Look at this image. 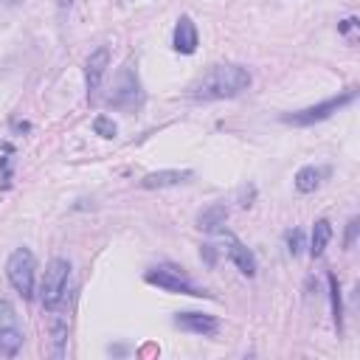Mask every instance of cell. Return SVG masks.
Listing matches in <instances>:
<instances>
[{"label":"cell","mask_w":360,"mask_h":360,"mask_svg":"<svg viewBox=\"0 0 360 360\" xmlns=\"http://www.w3.org/2000/svg\"><path fill=\"white\" fill-rule=\"evenodd\" d=\"M250 70L242 65H214L197 84H194V98H233L250 87Z\"/></svg>","instance_id":"1"},{"label":"cell","mask_w":360,"mask_h":360,"mask_svg":"<svg viewBox=\"0 0 360 360\" xmlns=\"http://www.w3.org/2000/svg\"><path fill=\"white\" fill-rule=\"evenodd\" d=\"M68 278H70V264L68 259H51L45 264L42 281H39V301L45 309H56L65 298L68 290Z\"/></svg>","instance_id":"2"},{"label":"cell","mask_w":360,"mask_h":360,"mask_svg":"<svg viewBox=\"0 0 360 360\" xmlns=\"http://www.w3.org/2000/svg\"><path fill=\"white\" fill-rule=\"evenodd\" d=\"M34 273H37V259L28 248H17L8 262H6V278L8 284L22 295V298H34Z\"/></svg>","instance_id":"3"},{"label":"cell","mask_w":360,"mask_h":360,"mask_svg":"<svg viewBox=\"0 0 360 360\" xmlns=\"http://www.w3.org/2000/svg\"><path fill=\"white\" fill-rule=\"evenodd\" d=\"M354 98H357V90H346V93L332 96V98H326V101H321V104L304 107V110H298V112H287V115H281V121H284V124H292V127H309V124L326 121L332 112L343 110V107L352 104Z\"/></svg>","instance_id":"4"},{"label":"cell","mask_w":360,"mask_h":360,"mask_svg":"<svg viewBox=\"0 0 360 360\" xmlns=\"http://www.w3.org/2000/svg\"><path fill=\"white\" fill-rule=\"evenodd\" d=\"M22 346V326L11 301L0 298V357H14Z\"/></svg>","instance_id":"5"},{"label":"cell","mask_w":360,"mask_h":360,"mask_svg":"<svg viewBox=\"0 0 360 360\" xmlns=\"http://www.w3.org/2000/svg\"><path fill=\"white\" fill-rule=\"evenodd\" d=\"M146 284H155L160 290H169V292H180V295H194V298H208L205 290H200L197 284H191L186 276H180L177 270L172 267H152L146 270Z\"/></svg>","instance_id":"6"},{"label":"cell","mask_w":360,"mask_h":360,"mask_svg":"<svg viewBox=\"0 0 360 360\" xmlns=\"http://www.w3.org/2000/svg\"><path fill=\"white\" fill-rule=\"evenodd\" d=\"M141 101V84H138V73L132 70V65H124V70L115 76V84H112V93H110V104L115 107H135Z\"/></svg>","instance_id":"7"},{"label":"cell","mask_w":360,"mask_h":360,"mask_svg":"<svg viewBox=\"0 0 360 360\" xmlns=\"http://www.w3.org/2000/svg\"><path fill=\"white\" fill-rule=\"evenodd\" d=\"M174 326L177 329H186V332H194V335H217L219 332V321L208 312H177L174 315Z\"/></svg>","instance_id":"8"},{"label":"cell","mask_w":360,"mask_h":360,"mask_svg":"<svg viewBox=\"0 0 360 360\" xmlns=\"http://www.w3.org/2000/svg\"><path fill=\"white\" fill-rule=\"evenodd\" d=\"M222 242H225V250H228V256H231V262L239 267V273L242 276H248V278H253L256 276V256L233 236V233H222Z\"/></svg>","instance_id":"9"},{"label":"cell","mask_w":360,"mask_h":360,"mask_svg":"<svg viewBox=\"0 0 360 360\" xmlns=\"http://www.w3.org/2000/svg\"><path fill=\"white\" fill-rule=\"evenodd\" d=\"M107 65H110V48H107V45L96 48V51L87 56V65H84V76H87V90H90V96L98 90V84H101V76H104Z\"/></svg>","instance_id":"10"},{"label":"cell","mask_w":360,"mask_h":360,"mask_svg":"<svg viewBox=\"0 0 360 360\" xmlns=\"http://www.w3.org/2000/svg\"><path fill=\"white\" fill-rule=\"evenodd\" d=\"M197 42H200V37H197V25L191 22V17L183 14V17L177 20V25H174L172 45H174L177 53H194V51H197Z\"/></svg>","instance_id":"11"},{"label":"cell","mask_w":360,"mask_h":360,"mask_svg":"<svg viewBox=\"0 0 360 360\" xmlns=\"http://www.w3.org/2000/svg\"><path fill=\"white\" fill-rule=\"evenodd\" d=\"M191 177L188 169H160V172H149L141 177V188H166V186H177L186 183Z\"/></svg>","instance_id":"12"},{"label":"cell","mask_w":360,"mask_h":360,"mask_svg":"<svg viewBox=\"0 0 360 360\" xmlns=\"http://www.w3.org/2000/svg\"><path fill=\"white\" fill-rule=\"evenodd\" d=\"M225 219H228V208L219 205V202H214V205H208V208H202V211L197 214V228L211 233V231H217L219 225H225Z\"/></svg>","instance_id":"13"},{"label":"cell","mask_w":360,"mask_h":360,"mask_svg":"<svg viewBox=\"0 0 360 360\" xmlns=\"http://www.w3.org/2000/svg\"><path fill=\"white\" fill-rule=\"evenodd\" d=\"M323 174H326V169L304 166V169L295 172V188H298L301 194H309V191H315V188L321 186V177H323Z\"/></svg>","instance_id":"14"},{"label":"cell","mask_w":360,"mask_h":360,"mask_svg":"<svg viewBox=\"0 0 360 360\" xmlns=\"http://www.w3.org/2000/svg\"><path fill=\"white\" fill-rule=\"evenodd\" d=\"M329 239H332V225H329V219H318V222H315V228H312L309 253H312L315 259H318V256H323V250H326Z\"/></svg>","instance_id":"15"},{"label":"cell","mask_w":360,"mask_h":360,"mask_svg":"<svg viewBox=\"0 0 360 360\" xmlns=\"http://www.w3.org/2000/svg\"><path fill=\"white\" fill-rule=\"evenodd\" d=\"M65 346H68V321L53 318V323H51V354L65 357Z\"/></svg>","instance_id":"16"},{"label":"cell","mask_w":360,"mask_h":360,"mask_svg":"<svg viewBox=\"0 0 360 360\" xmlns=\"http://www.w3.org/2000/svg\"><path fill=\"white\" fill-rule=\"evenodd\" d=\"M329 301H332V318H335V326L338 332L343 329V301H340V284H338V276L329 273Z\"/></svg>","instance_id":"17"},{"label":"cell","mask_w":360,"mask_h":360,"mask_svg":"<svg viewBox=\"0 0 360 360\" xmlns=\"http://www.w3.org/2000/svg\"><path fill=\"white\" fill-rule=\"evenodd\" d=\"M93 132L96 135H101V138H115V124H112V118H107V115H96L93 118Z\"/></svg>","instance_id":"18"},{"label":"cell","mask_w":360,"mask_h":360,"mask_svg":"<svg viewBox=\"0 0 360 360\" xmlns=\"http://www.w3.org/2000/svg\"><path fill=\"white\" fill-rule=\"evenodd\" d=\"M301 248H304V233H301L298 228L287 231V250H290V256H298Z\"/></svg>","instance_id":"19"},{"label":"cell","mask_w":360,"mask_h":360,"mask_svg":"<svg viewBox=\"0 0 360 360\" xmlns=\"http://www.w3.org/2000/svg\"><path fill=\"white\" fill-rule=\"evenodd\" d=\"M357 228H360V219H357V217H352V219H349V225H346V239H343V245H346V248H354V242H357Z\"/></svg>","instance_id":"20"},{"label":"cell","mask_w":360,"mask_h":360,"mask_svg":"<svg viewBox=\"0 0 360 360\" xmlns=\"http://www.w3.org/2000/svg\"><path fill=\"white\" fill-rule=\"evenodd\" d=\"M56 3H59V6H62V8H68V6H70V3H73V0H56Z\"/></svg>","instance_id":"21"}]
</instances>
